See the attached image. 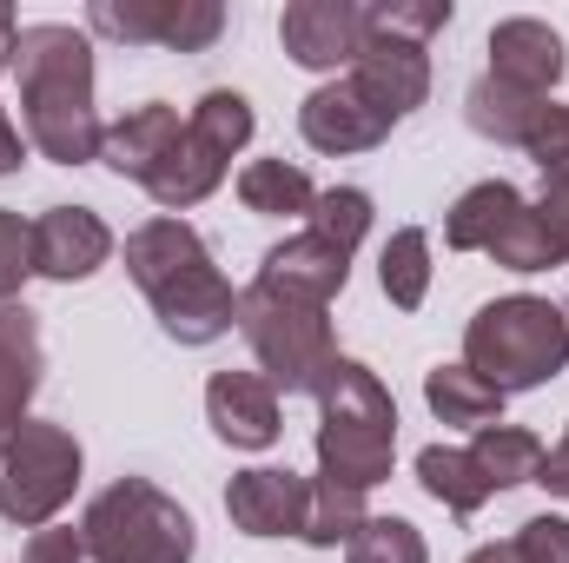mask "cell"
Wrapping results in <instances>:
<instances>
[{
  "label": "cell",
  "instance_id": "41",
  "mask_svg": "<svg viewBox=\"0 0 569 563\" xmlns=\"http://www.w3.org/2000/svg\"><path fill=\"white\" fill-rule=\"evenodd\" d=\"M563 325H569V305H563Z\"/></svg>",
  "mask_w": 569,
  "mask_h": 563
},
{
  "label": "cell",
  "instance_id": "26",
  "mask_svg": "<svg viewBox=\"0 0 569 563\" xmlns=\"http://www.w3.org/2000/svg\"><path fill=\"white\" fill-rule=\"evenodd\" d=\"M378 285L398 312H418L430 292V233L425 226H405L385 239V259H378Z\"/></svg>",
  "mask_w": 569,
  "mask_h": 563
},
{
  "label": "cell",
  "instance_id": "10",
  "mask_svg": "<svg viewBox=\"0 0 569 563\" xmlns=\"http://www.w3.org/2000/svg\"><path fill=\"white\" fill-rule=\"evenodd\" d=\"M351 87L398 127V120H411V113L425 107L430 53L418 47V40H398V33L365 27V47H358V60H351Z\"/></svg>",
  "mask_w": 569,
  "mask_h": 563
},
{
  "label": "cell",
  "instance_id": "24",
  "mask_svg": "<svg viewBox=\"0 0 569 563\" xmlns=\"http://www.w3.org/2000/svg\"><path fill=\"white\" fill-rule=\"evenodd\" d=\"M537 113H543V100H530V93H517V87H503L490 73L463 93V120L497 146H523V134L537 127Z\"/></svg>",
  "mask_w": 569,
  "mask_h": 563
},
{
  "label": "cell",
  "instance_id": "11",
  "mask_svg": "<svg viewBox=\"0 0 569 563\" xmlns=\"http://www.w3.org/2000/svg\"><path fill=\"white\" fill-rule=\"evenodd\" d=\"M284 53L311 73H338L365 47V7L358 0H291L279 13Z\"/></svg>",
  "mask_w": 569,
  "mask_h": 563
},
{
  "label": "cell",
  "instance_id": "18",
  "mask_svg": "<svg viewBox=\"0 0 569 563\" xmlns=\"http://www.w3.org/2000/svg\"><path fill=\"white\" fill-rule=\"evenodd\" d=\"M351 279V253L345 246H331V239H318L311 226L298 233V239H284L266 253V266H259V285H279V292H298V298H311V305H331L338 292Z\"/></svg>",
  "mask_w": 569,
  "mask_h": 563
},
{
  "label": "cell",
  "instance_id": "40",
  "mask_svg": "<svg viewBox=\"0 0 569 563\" xmlns=\"http://www.w3.org/2000/svg\"><path fill=\"white\" fill-rule=\"evenodd\" d=\"M463 563H517V551L510 544H483V551H470Z\"/></svg>",
  "mask_w": 569,
  "mask_h": 563
},
{
  "label": "cell",
  "instance_id": "34",
  "mask_svg": "<svg viewBox=\"0 0 569 563\" xmlns=\"http://www.w3.org/2000/svg\"><path fill=\"white\" fill-rule=\"evenodd\" d=\"M510 551H517V563H569V517H530L517 537H510Z\"/></svg>",
  "mask_w": 569,
  "mask_h": 563
},
{
  "label": "cell",
  "instance_id": "38",
  "mask_svg": "<svg viewBox=\"0 0 569 563\" xmlns=\"http://www.w3.org/2000/svg\"><path fill=\"white\" fill-rule=\"evenodd\" d=\"M20 159H27V140H20V134H13V120L0 113V172H13Z\"/></svg>",
  "mask_w": 569,
  "mask_h": 563
},
{
  "label": "cell",
  "instance_id": "15",
  "mask_svg": "<svg viewBox=\"0 0 569 563\" xmlns=\"http://www.w3.org/2000/svg\"><path fill=\"white\" fill-rule=\"evenodd\" d=\"M563 67V33L550 20H497L490 27V80H503L530 100H550Z\"/></svg>",
  "mask_w": 569,
  "mask_h": 563
},
{
  "label": "cell",
  "instance_id": "31",
  "mask_svg": "<svg viewBox=\"0 0 569 563\" xmlns=\"http://www.w3.org/2000/svg\"><path fill=\"white\" fill-rule=\"evenodd\" d=\"M365 27H378V33H398V40H418V47H425L430 33H443V27H450V0H425V7H411V0H385V7H365Z\"/></svg>",
  "mask_w": 569,
  "mask_h": 563
},
{
  "label": "cell",
  "instance_id": "39",
  "mask_svg": "<svg viewBox=\"0 0 569 563\" xmlns=\"http://www.w3.org/2000/svg\"><path fill=\"white\" fill-rule=\"evenodd\" d=\"M13 40H20V20H13V7L0 0V73L13 67Z\"/></svg>",
  "mask_w": 569,
  "mask_h": 563
},
{
  "label": "cell",
  "instance_id": "35",
  "mask_svg": "<svg viewBox=\"0 0 569 563\" xmlns=\"http://www.w3.org/2000/svg\"><path fill=\"white\" fill-rule=\"evenodd\" d=\"M537 219H543V233L557 239V253L569 259V172H550V179H543V192H537Z\"/></svg>",
  "mask_w": 569,
  "mask_h": 563
},
{
  "label": "cell",
  "instance_id": "29",
  "mask_svg": "<svg viewBox=\"0 0 569 563\" xmlns=\"http://www.w3.org/2000/svg\"><path fill=\"white\" fill-rule=\"evenodd\" d=\"M311 233L331 239V246H345V253H358V239L371 233V192H365V186H331V192H318Z\"/></svg>",
  "mask_w": 569,
  "mask_h": 563
},
{
  "label": "cell",
  "instance_id": "1",
  "mask_svg": "<svg viewBox=\"0 0 569 563\" xmlns=\"http://www.w3.org/2000/svg\"><path fill=\"white\" fill-rule=\"evenodd\" d=\"M13 73H20L27 140L40 146L53 166L100 159L107 127H100V107H93V40L80 27H60V20L20 27Z\"/></svg>",
  "mask_w": 569,
  "mask_h": 563
},
{
  "label": "cell",
  "instance_id": "28",
  "mask_svg": "<svg viewBox=\"0 0 569 563\" xmlns=\"http://www.w3.org/2000/svg\"><path fill=\"white\" fill-rule=\"evenodd\" d=\"M192 134L206 146H219L226 159L239 152V146L252 140V100L246 93H232V87H212V93H199V107H192V120H186Z\"/></svg>",
  "mask_w": 569,
  "mask_h": 563
},
{
  "label": "cell",
  "instance_id": "3",
  "mask_svg": "<svg viewBox=\"0 0 569 563\" xmlns=\"http://www.w3.org/2000/svg\"><path fill=\"white\" fill-rule=\"evenodd\" d=\"M398 457V398L358 358H338L318 385V477L345 491H371Z\"/></svg>",
  "mask_w": 569,
  "mask_h": 563
},
{
  "label": "cell",
  "instance_id": "17",
  "mask_svg": "<svg viewBox=\"0 0 569 563\" xmlns=\"http://www.w3.org/2000/svg\"><path fill=\"white\" fill-rule=\"evenodd\" d=\"M40 372H47V358H40V318L27 305H0V451L27 424V405L40 392Z\"/></svg>",
  "mask_w": 569,
  "mask_h": 563
},
{
  "label": "cell",
  "instance_id": "37",
  "mask_svg": "<svg viewBox=\"0 0 569 563\" xmlns=\"http://www.w3.org/2000/svg\"><path fill=\"white\" fill-rule=\"evenodd\" d=\"M537 484L550 491V497H569V431L557 451H543V471H537Z\"/></svg>",
  "mask_w": 569,
  "mask_h": 563
},
{
  "label": "cell",
  "instance_id": "27",
  "mask_svg": "<svg viewBox=\"0 0 569 563\" xmlns=\"http://www.w3.org/2000/svg\"><path fill=\"white\" fill-rule=\"evenodd\" d=\"M365 531V491H345L331 477H311V504H305V544L311 551H338Z\"/></svg>",
  "mask_w": 569,
  "mask_h": 563
},
{
  "label": "cell",
  "instance_id": "16",
  "mask_svg": "<svg viewBox=\"0 0 569 563\" xmlns=\"http://www.w3.org/2000/svg\"><path fill=\"white\" fill-rule=\"evenodd\" d=\"M298 134H305V146H318V152H371V146H385L391 120H385L351 80H331V87L305 93Z\"/></svg>",
  "mask_w": 569,
  "mask_h": 563
},
{
  "label": "cell",
  "instance_id": "33",
  "mask_svg": "<svg viewBox=\"0 0 569 563\" xmlns=\"http://www.w3.org/2000/svg\"><path fill=\"white\" fill-rule=\"evenodd\" d=\"M523 152L543 166V179L550 172H569V107L557 100H543V113H537V127L523 134Z\"/></svg>",
  "mask_w": 569,
  "mask_h": 563
},
{
  "label": "cell",
  "instance_id": "30",
  "mask_svg": "<svg viewBox=\"0 0 569 563\" xmlns=\"http://www.w3.org/2000/svg\"><path fill=\"white\" fill-rule=\"evenodd\" d=\"M345 563H430L418 524L405 517H365V531L345 544Z\"/></svg>",
  "mask_w": 569,
  "mask_h": 563
},
{
  "label": "cell",
  "instance_id": "36",
  "mask_svg": "<svg viewBox=\"0 0 569 563\" xmlns=\"http://www.w3.org/2000/svg\"><path fill=\"white\" fill-rule=\"evenodd\" d=\"M20 563H87V544H80V531H33Z\"/></svg>",
  "mask_w": 569,
  "mask_h": 563
},
{
  "label": "cell",
  "instance_id": "19",
  "mask_svg": "<svg viewBox=\"0 0 569 563\" xmlns=\"http://www.w3.org/2000/svg\"><path fill=\"white\" fill-rule=\"evenodd\" d=\"M179 134H186V127H179V113H172L166 100H146V107H133L127 120H113V127H107L100 159H107L120 179H140V186H146V179H152V166L179 146Z\"/></svg>",
  "mask_w": 569,
  "mask_h": 563
},
{
  "label": "cell",
  "instance_id": "32",
  "mask_svg": "<svg viewBox=\"0 0 569 563\" xmlns=\"http://www.w3.org/2000/svg\"><path fill=\"white\" fill-rule=\"evenodd\" d=\"M27 279H33V226L0 206V305H13Z\"/></svg>",
  "mask_w": 569,
  "mask_h": 563
},
{
  "label": "cell",
  "instance_id": "9",
  "mask_svg": "<svg viewBox=\"0 0 569 563\" xmlns=\"http://www.w3.org/2000/svg\"><path fill=\"white\" fill-rule=\"evenodd\" d=\"M87 27L127 47H172V53H206L226 33L219 0H93Z\"/></svg>",
  "mask_w": 569,
  "mask_h": 563
},
{
  "label": "cell",
  "instance_id": "20",
  "mask_svg": "<svg viewBox=\"0 0 569 563\" xmlns=\"http://www.w3.org/2000/svg\"><path fill=\"white\" fill-rule=\"evenodd\" d=\"M226 166H232V159H226L219 146H206L199 134H192V127H186V134H179V146H172V152H166V159L152 166V179H146V192H152V199L166 206V219H172V213H186V206H199L206 192H219V179H226Z\"/></svg>",
  "mask_w": 569,
  "mask_h": 563
},
{
  "label": "cell",
  "instance_id": "14",
  "mask_svg": "<svg viewBox=\"0 0 569 563\" xmlns=\"http://www.w3.org/2000/svg\"><path fill=\"white\" fill-rule=\"evenodd\" d=\"M206 424L232 451H266L279 444V392L266 372H219L206 385Z\"/></svg>",
  "mask_w": 569,
  "mask_h": 563
},
{
  "label": "cell",
  "instance_id": "12",
  "mask_svg": "<svg viewBox=\"0 0 569 563\" xmlns=\"http://www.w3.org/2000/svg\"><path fill=\"white\" fill-rule=\"evenodd\" d=\"M113 259V233L93 206H47L33 219V273L53 285L93 279Z\"/></svg>",
  "mask_w": 569,
  "mask_h": 563
},
{
  "label": "cell",
  "instance_id": "25",
  "mask_svg": "<svg viewBox=\"0 0 569 563\" xmlns=\"http://www.w3.org/2000/svg\"><path fill=\"white\" fill-rule=\"evenodd\" d=\"M239 199H246V213L284 219V213H311V206H318V186H311L305 166H291V159H252V166L239 172Z\"/></svg>",
  "mask_w": 569,
  "mask_h": 563
},
{
  "label": "cell",
  "instance_id": "4",
  "mask_svg": "<svg viewBox=\"0 0 569 563\" xmlns=\"http://www.w3.org/2000/svg\"><path fill=\"white\" fill-rule=\"evenodd\" d=\"M463 365L497 385L503 398L510 392H537L550 385L557 372L569 365V325H563V305L550 298H490L470 325H463Z\"/></svg>",
  "mask_w": 569,
  "mask_h": 563
},
{
  "label": "cell",
  "instance_id": "7",
  "mask_svg": "<svg viewBox=\"0 0 569 563\" xmlns=\"http://www.w3.org/2000/svg\"><path fill=\"white\" fill-rule=\"evenodd\" d=\"M443 246H450V253H483V259H497L503 273H550V266H563L557 239H550L543 219H537V199H523L510 179L470 186V192L450 206V219H443Z\"/></svg>",
  "mask_w": 569,
  "mask_h": 563
},
{
  "label": "cell",
  "instance_id": "23",
  "mask_svg": "<svg viewBox=\"0 0 569 563\" xmlns=\"http://www.w3.org/2000/svg\"><path fill=\"white\" fill-rule=\"evenodd\" d=\"M470 457H477V471L490 477V491H517V484H537V471H543V437L523 431V424H490V431L470 437Z\"/></svg>",
  "mask_w": 569,
  "mask_h": 563
},
{
  "label": "cell",
  "instance_id": "21",
  "mask_svg": "<svg viewBox=\"0 0 569 563\" xmlns=\"http://www.w3.org/2000/svg\"><path fill=\"white\" fill-rule=\"evenodd\" d=\"M425 405L437 412V424H457V431L503 424V392L483 385L470 365H437V372H425Z\"/></svg>",
  "mask_w": 569,
  "mask_h": 563
},
{
  "label": "cell",
  "instance_id": "5",
  "mask_svg": "<svg viewBox=\"0 0 569 563\" xmlns=\"http://www.w3.org/2000/svg\"><path fill=\"white\" fill-rule=\"evenodd\" d=\"M239 332L259 358V372L272 378V392H311L325 385V372L338 365V345H331V318L325 305L279 292V285H246L239 292Z\"/></svg>",
  "mask_w": 569,
  "mask_h": 563
},
{
  "label": "cell",
  "instance_id": "6",
  "mask_svg": "<svg viewBox=\"0 0 569 563\" xmlns=\"http://www.w3.org/2000/svg\"><path fill=\"white\" fill-rule=\"evenodd\" d=\"M80 544L93 563H192V517L159 484L120 477L87 504Z\"/></svg>",
  "mask_w": 569,
  "mask_h": 563
},
{
  "label": "cell",
  "instance_id": "8",
  "mask_svg": "<svg viewBox=\"0 0 569 563\" xmlns=\"http://www.w3.org/2000/svg\"><path fill=\"white\" fill-rule=\"evenodd\" d=\"M80 464L87 457L67 424L27 418L0 451V517L20 531H47L67 511V497L80 491Z\"/></svg>",
  "mask_w": 569,
  "mask_h": 563
},
{
  "label": "cell",
  "instance_id": "2",
  "mask_svg": "<svg viewBox=\"0 0 569 563\" xmlns=\"http://www.w3.org/2000/svg\"><path fill=\"white\" fill-rule=\"evenodd\" d=\"M127 273L146 292L152 318L166 338L179 345H212L239 325V292L219 279L206 239L186 226V219H146L127 233Z\"/></svg>",
  "mask_w": 569,
  "mask_h": 563
},
{
  "label": "cell",
  "instance_id": "22",
  "mask_svg": "<svg viewBox=\"0 0 569 563\" xmlns=\"http://www.w3.org/2000/svg\"><path fill=\"white\" fill-rule=\"evenodd\" d=\"M418 484H425L450 517H477V511L497 497L490 477L477 471V457H470V451H450V444H425V451H418Z\"/></svg>",
  "mask_w": 569,
  "mask_h": 563
},
{
  "label": "cell",
  "instance_id": "13",
  "mask_svg": "<svg viewBox=\"0 0 569 563\" xmlns=\"http://www.w3.org/2000/svg\"><path fill=\"white\" fill-rule=\"evenodd\" d=\"M305 504H311V477L272 471V464L239 471L226 484V517L246 537H305Z\"/></svg>",
  "mask_w": 569,
  "mask_h": 563
}]
</instances>
